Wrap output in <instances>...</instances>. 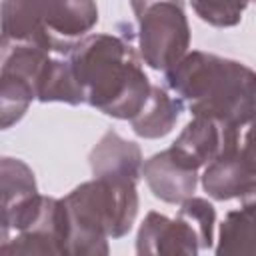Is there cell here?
<instances>
[{
    "mask_svg": "<svg viewBox=\"0 0 256 256\" xmlns=\"http://www.w3.org/2000/svg\"><path fill=\"white\" fill-rule=\"evenodd\" d=\"M164 80L192 116H210L236 128L256 116V72L238 60L192 50L164 72Z\"/></svg>",
    "mask_w": 256,
    "mask_h": 256,
    "instance_id": "6da1fadb",
    "label": "cell"
},
{
    "mask_svg": "<svg viewBox=\"0 0 256 256\" xmlns=\"http://www.w3.org/2000/svg\"><path fill=\"white\" fill-rule=\"evenodd\" d=\"M68 58L90 106L118 120H132L144 108L152 84L126 40L114 34H88Z\"/></svg>",
    "mask_w": 256,
    "mask_h": 256,
    "instance_id": "7a4b0ae2",
    "label": "cell"
},
{
    "mask_svg": "<svg viewBox=\"0 0 256 256\" xmlns=\"http://www.w3.org/2000/svg\"><path fill=\"white\" fill-rule=\"evenodd\" d=\"M70 214L68 254H108V238L130 232L138 214V190L134 180L98 178L76 186L64 198Z\"/></svg>",
    "mask_w": 256,
    "mask_h": 256,
    "instance_id": "3957f363",
    "label": "cell"
},
{
    "mask_svg": "<svg viewBox=\"0 0 256 256\" xmlns=\"http://www.w3.org/2000/svg\"><path fill=\"white\" fill-rule=\"evenodd\" d=\"M98 22L94 0H2V40L68 56Z\"/></svg>",
    "mask_w": 256,
    "mask_h": 256,
    "instance_id": "277c9868",
    "label": "cell"
},
{
    "mask_svg": "<svg viewBox=\"0 0 256 256\" xmlns=\"http://www.w3.org/2000/svg\"><path fill=\"white\" fill-rule=\"evenodd\" d=\"M138 22L142 60L154 70H168L188 54L190 26L182 0H130Z\"/></svg>",
    "mask_w": 256,
    "mask_h": 256,
    "instance_id": "5b68a950",
    "label": "cell"
},
{
    "mask_svg": "<svg viewBox=\"0 0 256 256\" xmlns=\"http://www.w3.org/2000/svg\"><path fill=\"white\" fill-rule=\"evenodd\" d=\"M2 180V240L10 232L26 230L40 214L44 196L38 194L30 166L18 158L4 156L0 162Z\"/></svg>",
    "mask_w": 256,
    "mask_h": 256,
    "instance_id": "8992f818",
    "label": "cell"
},
{
    "mask_svg": "<svg viewBox=\"0 0 256 256\" xmlns=\"http://www.w3.org/2000/svg\"><path fill=\"white\" fill-rule=\"evenodd\" d=\"M70 214L64 198L44 196L38 218L14 238L0 244L4 254H68Z\"/></svg>",
    "mask_w": 256,
    "mask_h": 256,
    "instance_id": "52a82bcc",
    "label": "cell"
},
{
    "mask_svg": "<svg viewBox=\"0 0 256 256\" xmlns=\"http://www.w3.org/2000/svg\"><path fill=\"white\" fill-rule=\"evenodd\" d=\"M240 128L210 116H194L172 142V154L188 168L200 170L240 142Z\"/></svg>",
    "mask_w": 256,
    "mask_h": 256,
    "instance_id": "ba28073f",
    "label": "cell"
},
{
    "mask_svg": "<svg viewBox=\"0 0 256 256\" xmlns=\"http://www.w3.org/2000/svg\"><path fill=\"white\" fill-rule=\"evenodd\" d=\"M204 250L202 236L194 222L178 210L176 218L148 212L136 236L138 254H198Z\"/></svg>",
    "mask_w": 256,
    "mask_h": 256,
    "instance_id": "9c48e42d",
    "label": "cell"
},
{
    "mask_svg": "<svg viewBox=\"0 0 256 256\" xmlns=\"http://www.w3.org/2000/svg\"><path fill=\"white\" fill-rule=\"evenodd\" d=\"M142 176L150 192L166 204H182L186 198L194 196L198 184L196 170L184 166L170 148L150 156L142 164Z\"/></svg>",
    "mask_w": 256,
    "mask_h": 256,
    "instance_id": "30bf717a",
    "label": "cell"
},
{
    "mask_svg": "<svg viewBox=\"0 0 256 256\" xmlns=\"http://www.w3.org/2000/svg\"><path fill=\"white\" fill-rule=\"evenodd\" d=\"M92 176L114 178V180H134L142 176V152L136 142L122 138L118 132L108 130L90 150L88 156Z\"/></svg>",
    "mask_w": 256,
    "mask_h": 256,
    "instance_id": "8fae6325",
    "label": "cell"
},
{
    "mask_svg": "<svg viewBox=\"0 0 256 256\" xmlns=\"http://www.w3.org/2000/svg\"><path fill=\"white\" fill-rule=\"evenodd\" d=\"M184 108V102L180 98H174L168 94L166 88L152 86V92L144 104V108L130 120L132 130L140 138H162L168 132H172L176 120L180 118V112Z\"/></svg>",
    "mask_w": 256,
    "mask_h": 256,
    "instance_id": "7c38bea8",
    "label": "cell"
},
{
    "mask_svg": "<svg viewBox=\"0 0 256 256\" xmlns=\"http://www.w3.org/2000/svg\"><path fill=\"white\" fill-rule=\"evenodd\" d=\"M216 254H256V202H242L220 224Z\"/></svg>",
    "mask_w": 256,
    "mask_h": 256,
    "instance_id": "4fadbf2b",
    "label": "cell"
},
{
    "mask_svg": "<svg viewBox=\"0 0 256 256\" xmlns=\"http://www.w3.org/2000/svg\"><path fill=\"white\" fill-rule=\"evenodd\" d=\"M40 102H66V104H82L84 90L76 78V72L72 68V62L68 56H54L42 84L38 90Z\"/></svg>",
    "mask_w": 256,
    "mask_h": 256,
    "instance_id": "5bb4252c",
    "label": "cell"
},
{
    "mask_svg": "<svg viewBox=\"0 0 256 256\" xmlns=\"http://www.w3.org/2000/svg\"><path fill=\"white\" fill-rule=\"evenodd\" d=\"M36 98L34 88L20 76L0 72V124L10 128L28 110L30 102Z\"/></svg>",
    "mask_w": 256,
    "mask_h": 256,
    "instance_id": "9a60e30c",
    "label": "cell"
},
{
    "mask_svg": "<svg viewBox=\"0 0 256 256\" xmlns=\"http://www.w3.org/2000/svg\"><path fill=\"white\" fill-rule=\"evenodd\" d=\"M196 16L216 28H230L242 20L250 0H190Z\"/></svg>",
    "mask_w": 256,
    "mask_h": 256,
    "instance_id": "2e32d148",
    "label": "cell"
},
{
    "mask_svg": "<svg viewBox=\"0 0 256 256\" xmlns=\"http://www.w3.org/2000/svg\"><path fill=\"white\" fill-rule=\"evenodd\" d=\"M238 162L246 180V192L242 202H256V116L246 124V130L238 146Z\"/></svg>",
    "mask_w": 256,
    "mask_h": 256,
    "instance_id": "e0dca14e",
    "label": "cell"
},
{
    "mask_svg": "<svg viewBox=\"0 0 256 256\" xmlns=\"http://www.w3.org/2000/svg\"><path fill=\"white\" fill-rule=\"evenodd\" d=\"M254 2H256V0H254Z\"/></svg>",
    "mask_w": 256,
    "mask_h": 256,
    "instance_id": "ac0fdd59",
    "label": "cell"
}]
</instances>
